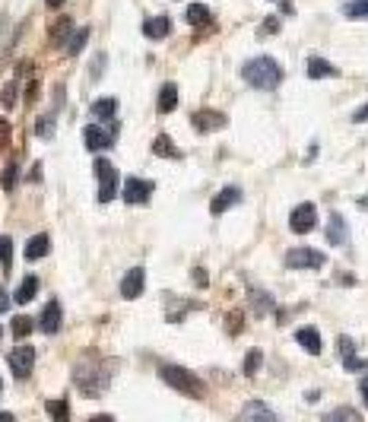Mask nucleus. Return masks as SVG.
Masks as SVG:
<instances>
[{
    "mask_svg": "<svg viewBox=\"0 0 368 422\" xmlns=\"http://www.w3.org/2000/svg\"><path fill=\"white\" fill-rule=\"evenodd\" d=\"M241 76H245V83L254 86V89L270 92L283 83V67H279L277 58L261 54V58H251L245 67H241Z\"/></svg>",
    "mask_w": 368,
    "mask_h": 422,
    "instance_id": "f257e3e1",
    "label": "nucleus"
},
{
    "mask_svg": "<svg viewBox=\"0 0 368 422\" xmlns=\"http://www.w3.org/2000/svg\"><path fill=\"white\" fill-rule=\"evenodd\" d=\"M159 378H162L169 388L181 390L184 397H204L206 394L204 381L197 378L194 372H188V368H181V365H162V368H159Z\"/></svg>",
    "mask_w": 368,
    "mask_h": 422,
    "instance_id": "f03ea898",
    "label": "nucleus"
},
{
    "mask_svg": "<svg viewBox=\"0 0 368 422\" xmlns=\"http://www.w3.org/2000/svg\"><path fill=\"white\" fill-rule=\"evenodd\" d=\"M108 378H111V375L102 372L98 365H86V362H80V365L74 368L76 388H80V394H86V397H98V394H105Z\"/></svg>",
    "mask_w": 368,
    "mask_h": 422,
    "instance_id": "7ed1b4c3",
    "label": "nucleus"
},
{
    "mask_svg": "<svg viewBox=\"0 0 368 422\" xmlns=\"http://www.w3.org/2000/svg\"><path fill=\"white\" fill-rule=\"evenodd\" d=\"M96 178H98V203H108V200H115V194H118V172H115V166L108 162V159H96Z\"/></svg>",
    "mask_w": 368,
    "mask_h": 422,
    "instance_id": "20e7f679",
    "label": "nucleus"
},
{
    "mask_svg": "<svg viewBox=\"0 0 368 422\" xmlns=\"http://www.w3.org/2000/svg\"><path fill=\"white\" fill-rule=\"evenodd\" d=\"M327 264V257L314 248H292L286 254V267L289 270H318V267Z\"/></svg>",
    "mask_w": 368,
    "mask_h": 422,
    "instance_id": "39448f33",
    "label": "nucleus"
},
{
    "mask_svg": "<svg viewBox=\"0 0 368 422\" xmlns=\"http://www.w3.org/2000/svg\"><path fill=\"white\" fill-rule=\"evenodd\" d=\"M314 225H318V207L314 203H299L292 210V216H289V229L295 235H308Z\"/></svg>",
    "mask_w": 368,
    "mask_h": 422,
    "instance_id": "423d86ee",
    "label": "nucleus"
},
{
    "mask_svg": "<svg viewBox=\"0 0 368 422\" xmlns=\"http://www.w3.org/2000/svg\"><path fill=\"white\" fill-rule=\"evenodd\" d=\"M7 362H10V372L17 375V378H29L32 368H35V349L23 343V346H17L13 353H10Z\"/></svg>",
    "mask_w": 368,
    "mask_h": 422,
    "instance_id": "0eeeda50",
    "label": "nucleus"
},
{
    "mask_svg": "<svg viewBox=\"0 0 368 422\" xmlns=\"http://www.w3.org/2000/svg\"><path fill=\"white\" fill-rule=\"evenodd\" d=\"M149 197H153V181H143V178L124 181V200L127 203H149Z\"/></svg>",
    "mask_w": 368,
    "mask_h": 422,
    "instance_id": "6e6552de",
    "label": "nucleus"
},
{
    "mask_svg": "<svg viewBox=\"0 0 368 422\" xmlns=\"http://www.w3.org/2000/svg\"><path fill=\"white\" fill-rule=\"evenodd\" d=\"M143 286H147V274H143V267H133L127 270L121 280V296L124 298H140L143 296Z\"/></svg>",
    "mask_w": 368,
    "mask_h": 422,
    "instance_id": "1a4fd4ad",
    "label": "nucleus"
},
{
    "mask_svg": "<svg viewBox=\"0 0 368 422\" xmlns=\"http://www.w3.org/2000/svg\"><path fill=\"white\" fill-rule=\"evenodd\" d=\"M191 124H194V131H200V133L222 131V127H226V115H222V111H194Z\"/></svg>",
    "mask_w": 368,
    "mask_h": 422,
    "instance_id": "9d476101",
    "label": "nucleus"
},
{
    "mask_svg": "<svg viewBox=\"0 0 368 422\" xmlns=\"http://www.w3.org/2000/svg\"><path fill=\"white\" fill-rule=\"evenodd\" d=\"M83 140H86V149L98 153V149H111V146H115V133H105L98 124H89L86 131H83Z\"/></svg>",
    "mask_w": 368,
    "mask_h": 422,
    "instance_id": "9b49d317",
    "label": "nucleus"
},
{
    "mask_svg": "<svg viewBox=\"0 0 368 422\" xmlns=\"http://www.w3.org/2000/svg\"><path fill=\"white\" fill-rule=\"evenodd\" d=\"M327 241L330 245H336V248L349 245V225H346V219L340 213H334L327 219Z\"/></svg>",
    "mask_w": 368,
    "mask_h": 422,
    "instance_id": "f8f14e48",
    "label": "nucleus"
},
{
    "mask_svg": "<svg viewBox=\"0 0 368 422\" xmlns=\"http://www.w3.org/2000/svg\"><path fill=\"white\" fill-rule=\"evenodd\" d=\"M238 200H241V190H238V188H222L219 194L213 197V203H210V213H213V216H222L229 207H235Z\"/></svg>",
    "mask_w": 368,
    "mask_h": 422,
    "instance_id": "ddd939ff",
    "label": "nucleus"
},
{
    "mask_svg": "<svg viewBox=\"0 0 368 422\" xmlns=\"http://www.w3.org/2000/svg\"><path fill=\"white\" fill-rule=\"evenodd\" d=\"M39 327H41L45 333H58V331H61V302H58V298H51L48 305H45Z\"/></svg>",
    "mask_w": 368,
    "mask_h": 422,
    "instance_id": "4468645a",
    "label": "nucleus"
},
{
    "mask_svg": "<svg viewBox=\"0 0 368 422\" xmlns=\"http://www.w3.org/2000/svg\"><path fill=\"white\" fill-rule=\"evenodd\" d=\"M169 32H172V19H169V16H149L147 23H143V35H147V38H153V42L165 38Z\"/></svg>",
    "mask_w": 368,
    "mask_h": 422,
    "instance_id": "2eb2a0df",
    "label": "nucleus"
},
{
    "mask_svg": "<svg viewBox=\"0 0 368 422\" xmlns=\"http://www.w3.org/2000/svg\"><path fill=\"white\" fill-rule=\"evenodd\" d=\"M74 35V19L70 16H61L58 23L48 29V42L54 45V48H61V45H67V38Z\"/></svg>",
    "mask_w": 368,
    "mask_h": 422,
    "instance_id": "dca6fc26",
    "label": "nucleus"
},
{
    "mask_svg": "<svg viewBox=\"0 0 368 422\" xmlns=\"http://www.w3.org/2000/svg\"><path fill=\"white\" fill-rule=\"evenodd\" d=\"M295 340H299V346H302L305 353H311V356H318L321 353V333L314 331V327H299Z\"/></svg>",
    "mask_w": 368,
    "mask_h": 422,
    "instance_id": "f3484780",
    "label": "nucleus"
},
{
    "mask_svg": "<svg viewBox=\"0 0 368 422\" xmlns=\"http://www.w3.org/2000/svg\"><path fill=\"white\" fill-rule=\"evenodd\" d=\"M308 76L311 80H324V76H340V70L324 58H311L308 60Z\"/></svg>",
    "mask_w": 368,
    "mask_h": 422,
    "instance_id": "a211bd4d",
    "label": "nucleus"
},
{
    "mask_svg": "<svg viewBox=\"0 0 368 422\" xmlns=\"http://www.w3.org/2000/svg\"><path fill=\"white\" fill-rule=\"evenodd\" d=\"M48 251H51V238L45 232L35 235V238L25 245V257H29V260H39V257H45Z\"/></svg>",
    "mask_w": 368,
    "mask_h": 422,
    "instance_id": "6ab92c4d",
    "label": "nucleus"
},
{
    "mask_svg": "<svg viewBox=\"0 0 368 422\" xmlns=\"http://www.w3.org/2000/svg\"><path fill=\"white\" fill-rule=\"evenodd\" d=\"M35 292H39V280H35V276H25V280L17 286L13 298H17L19 305H25V302H32V298H35Z\"/></svg>",
    "mask_w": 368,
    "mask_h": 422,
    "instance_id": "aec40b11",
    "label": "nucleus"
},
{
    "mask_svg": "<svg viewBox=\"0 0 368 422\" xmlns=\"http://www.w3.org/2000/svg\"><path fill=\"white\" fill-rule=\"evenodd\" d=\"M241 419H267V422H273L277 419V413H273L270 406H263V403L254 400V403H248L245 410H241Z\"/></svg>",
    "mask_w": 368,
    "mask_h": 422,
    "instance_id": "412c9836",
    "label": "nucleus"
},
{
    "mask_svg": "<svg viewBox=\"0 0 368 422\" xmlns=\"http://www.w3.org/2000/svg\"><path fill=\"white\" fill-rule=\"evenodd\" d=\"M92 115H96L98 121H111V118L118 115V102L115 99H96L92 102Z\"/></svg>",
    "mask_w": 368,
    "mask_h": 422,
    "instance_id": "4be33fe9",
    "label": "nucleus"
},
{
    "mask_svg": "<svg viewBox=\"0 0 368 422\" xmlns=\"http://www.w3.org/2000/svg\"><path fill=\"white\" fill-rule=\"evenodd\" d=\"M175 105H178V89L172 83H165L162 92H159V111L169 115V111H175Z\"/></svg>",
    "mask_w": 368,
    "mask_h": 422,
    "instance_id": "5701e85b",
    "label": "nucleus"
},
{
    "mask_svg": "<svg viewBox=\"0 0 368 422\" xmlns=\"http://www.w3.org/2000/svg\"><path fill=\"white\" fill-rule=\"evenodd\" d=\"M153 153H155V156H162V159H178V156H181V153H178V146H175V143L169 140L165 133H159V137H155V143H153Z\"/></svg>",
    "mask_w": 368,
    "mask_h": 422,
    "instance_id": "b1692460",
    "label": "nucleus"
},
{
    "mask_svg": "<svg viewBox=\"0 0 368 422\" xmlns=\"http://www.w3.org/2000/svg\"><path fill=\"white\" fill-rule=\"evenodd\" d=\"M86 38H89V25H83V29H76V35H70V38H67V45H64V51L67 54H80L83 48H86Z\"/></svg>",
    "mask_w": 368,
    "mask_h": 422,
    "instance_id": "393cba45",
    "label": "nucleus"
},
{
    "mask_svg": "<svg viewBox=\"0 0 368 422\" xmlns=\"http://www.w3.org/2000/svg\"><path fill=\"white\" fill-rule=\"evenodd\" d=\"M210 19H213L210 16V7H204V3H191L188 7V23L191 25H206Z\"/></svg>",
    "mask_w": 368,
    "mask_h": 422,
    "instance_id": "a878e982",
    "label": "nucleus"
},
{
    "mask_svg": "<svg viewBox=\"0 0 368 422\" xmlns=\"http://www.w3.org/2000/svg\"><path fill=\"white\" fill-rule=\"evenodd\" d=\"M343 16L346 19H368V0H352V3H346Z\"/></svg>",
    "mask_w": 368,
    "mask_h": 422,
    "instance_id": "bb28decb",
    "label": "nucleus"
},
{
    "mask_svg": "<svg viewBox=\"0 0 368 422\" xmlns=\"http://www.w3.org/2000/svg\"><path fill=\"white\" fill-rule=\"evenodd\" d=\"M0 267H3V274H10V267H13V241L7 235H0Z\"/></svg>",
    "mask_w": 368,
    "mask_h": 422,
    "instance_id": "cd10ccee",
    "label": "nucleus"
},
{
    "mask_svg": "<svg viewBox=\"0 0 368 422\" xmlns=\"http://www.w3.org/2000/svg\"><path fill=\"white\" fill-rule=\"evenodd\" d=\"M327 422H336V419H349V422H359L362 413L359 410H352V406H340V410H330L327 416H324Z\"/></svg>",
    "mask_w": 368,
    "mask_h": 422,
    "instance_id": "c85d7f7f",
    "label": "nucleus"
},
{
    "mask_svg": "<svg viewBox=\"0 0 368 422\" xmlns=\"http://www.w3.org/2000/svg\"><path fill=\"white\" fill-rule=\"evenodd\" d=\"M261 365H263V353H261V349H251V353L245 356V375H248V378H251V375H257V372H261Z\"/></svg>",
    "mask_w": 368,
    "mask_h": 422,
    "instance_id": "c756f323",
    "label": "nucleus"
},
{
    "mask_svg": "<svg viewBox=\"0 0 368 422\" xmlns=\"http://www.w3.org/2000/svg\"><path fill=\"white\" fill-rule=\"evenodd\" d=\"M48 413L58 422H67L70 419V406H67V400H48Z\"/></svg>",
    "mask_w": 368,
    "mask_h": 422,
    "instance_id": "7c9ffc66",
    "label": "nucleus"
},
{
    "mask_svg": "<svg viewBox=\"0 0 368 422\" xmlns=\"http://www.w3.org/2000/svg\"><path fill=\"white\" fill-rule=\"evenodd\" d=\"M32 318H25V315H19L17 321H13V337L17 340H23V337H29V333H32Z\"/></svg>",
    "mask_w": 368,
    "mask_h": 422,
    "instance_id": "2f4dec72",
    "label": "nucleus"
},
{
    "mask_svg": "<svg viewBox=\"0 0 368 422\" xmlns=\"http://www.w3.org/2000/svg\"><path fill=\"white\" fill-rule=\"evenodd\" d=\"M251 298H254V311H257V315L273 311V298L267 296V292H251Z\"/></svg>",
    "mask_w": 368,
    "mask_h": 422,
    "instance_id": "473e14b6",
    "label": "nucleus"
},
{
    "mask_svg": "<svg viewBox=\"0 0 368 422\" xmlns=\"http://www.w3.org/2000/svg\"><path fill=\"white\" fill-rule=\"evenodd\" d=\"M17 178H19V166H17V162H10V166L3 168V190L17 188Z\"/></svg>",
    "mask_w": 368,
    "mask_h": 422,
    "instance_id": "72a5a7b5",
    "label": "nucleus"
},
{
    "mask_svg": "<svg viewBox=\"0 0 368 422\" xmlns=\"http://www.w3.org/2000/svg\"><path fill=\"white\" fill-rule=\"evenodd\" d=\"M35 133H39V137H54V118H51V115L39 118V124H35Z\"/></svg>",
    "mask_w": 368,
    "mask_h": 422,
    "instance_id": "f704fd0d",
    "label": "nucleus"
},
{
    "mask_svg": "<svg viewBox=\"0 0 368 422\" xmlns=\"http://www.w3.org/2000/svg\"><path fill=\"white\" fill-rule=\"evenodd\" d=\"M343 368H346V372H368V359L346 356V359H343Z\"/></svg>",
    "mask_w": 368,
    "mask_h": 422,
    "instance_id": "c9c22d12",
    "label": "nucleus"
},
{
    "mask_svg": "<svg viewBox=\"0 0 368 422\" xmlns=\"http://www.w3.org/2000/svg\"><path fill=\"white\" fill-rule=\"evenodd\" d=\"M0 102H3V108H13V105H17V83H7V86H3V96H0Z\"/></svg>",
    "mask_w": 368,
    "mask_h": 422,
    "instance_id": "e433bc0d",
    "label": "nucleus"
},
{
    "mask_svg": "<svg viewBox=\"0 0 368 422\" xmlns=\"http://www.w3.org/2000/svg\"><path fill=\"white\" fill-rule=\"evenodd\" d=\"M273 32H279V19H277V16L267 19V23L261 25V32H257V35H273Z\"/></svg>",
    "mask_w": 368,
    "mask_h": 422,
    "instance_id": "4c0bfd02",
    "label": "nucleus"
},
{
    "mask_svg": "<svg viewBox=\"0 0 368 422\" xmlns=\"http://www.w3.org/2000/svg\"><path fill=\"white\" fill-rule=\"evenodd\" d=\"M340 353H343V359L346 356H356V343H352L349 337H340Z\"/></svg>",
    "mask_w": 368,
    "mask_h": 422,
    "instance_id": "58836bf2",
    "label": "nucleus"
},
{
    "mask_svg": "<svg viewBox=\"0 0 368 422\" xmlns=\"http://www.w3.org/2000/svg\"><path fill=\"white\" fill-rule=\"evenodd\" d=\"M102 67H105V54H98V58L92 60V76H102Z\"/></svg>",
    "mask_w": 368,
    "mask_h": 422,
    "instance_id": "ea45409f",
    "label": "nucleus"
},
{
    "mask_svg": "<svg viewBox=\"0 0 368 422\" xmlns=\"http://www.w3.org/2000/svg\"><path fill=\"white\" fill-rule=\"evenodd\" d=\"M352 121H356V124H362V121H368V105H365V108H359V111L352 115Z\"/></svg>",
    "mask_w": 368,
    "mask_h": 422,
    "instance_id": "a19ab883",
    "label": "nucleus"
},
{
    "mask_svg": "<svg viewBox=\"0 0 368 422\" xmlns=\"http://www.w3.org/2000/svg\"><path fill=\"white\" fill-rule=\"evenodd\" d=\"M194 282H197V286H206V282H210V280H206V274L200 270V267L194 270Z\"/></svg>",
    "mask_w": 368,
    "mask_h": 422,
    "instance_id": "79ce46f5",
    "label": "nucleus"
},
{
    "mask_svg": "<svg viewBox=\"0 0 368 422\" xmlns=\"http://www.w3.org/2000/svg\"><path fill=\"white\" fill-rule=\"evenodd\" d=\"M359 394H362V397H365V406H368V375L359 381Z\"/></svg>",
    "mask_w": 368,
    "mask_h": 422,
    "instance_id": "37998d69",
    "label": "nucleus"
},
{
    "mask_svg": "<svg viewBox=\"0 0 368 422\" xmlns=\"http://www.w3.org/2000/svg\"><path fill=\"white\" fill-rule=\"evenodd\" d=\"M229 321H232V331H235V333H238V331H241V315H238V311H235V315H232V318H229Z\"/></svg>",
    "mask_w": 368,
    "mask_h": 422,
    "instance_id": "c03bdc74",
    "label": "nucleus"
},
{
    "mask_svg": "<svg viewBox=\"0 0 368 422\" xmlns=\"http://www.w3.org/2000/svg\"><path fill=\"white\" fill-rule=\"evenodd\" d=\"M7 308H10V296H7V292H0V315H3Z\"/></svg>",
    "mask_w": 368,
    "mask_h": 422,
    "instance_id": "a18cd8bd",
    "label": "nucleus"
},
{
    "mask_svg": "<svg viewBox=\"0 0 368 422\" xmlns=\"http://www.w3.org/2000/svg\"><path fill=\"white\" fill-rule=\"evenodd\" d=\"M45 3H48L51 10H61V7H64V0H45Z\"/></svg>",
    "mask_w": 368,
    "mask_h": 422,
    "instance_id": "49530a36",
    "label": "nucleus"
},
{
    "mask_svg": "<svg viewBox=\"0 0 368 422\" xmlns=\"http://www.w3.org/2000/svg\"><path fill=\"white\" fill-rule=\"evenodd\" d=\"M0 337H3V327H0Z\"/></svg>",
    "mask_w": 368,
    "mask_h": 422,
    "instance_id": "de8ad7c7",
    "label": "nucleus"
},
{
    "mask_svg": "<svg viewBox=\"0 0 368 422\" xmlns=\"http://www.w3.org/2000/svg\"><path fill=\"white\" fill-rule=\"evenodd\" d=\"M0 390H3V381H0Z\"/></svg>",
    "mask_w": 368,
    "mask_h": 422,
    "instance_id": "09e8293b",
    "label": "nucleus"
}]
</instances>
